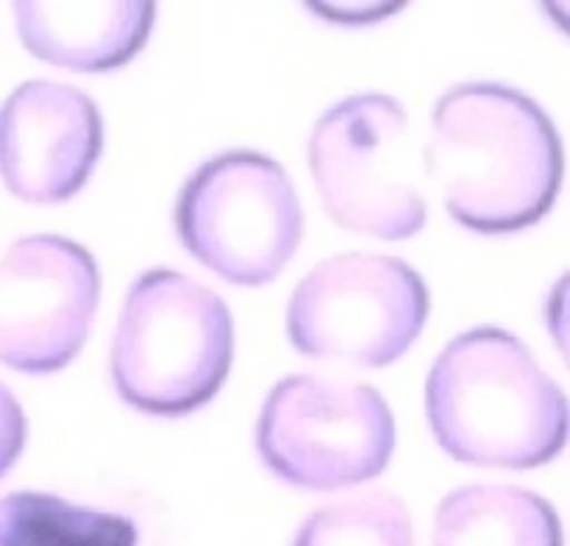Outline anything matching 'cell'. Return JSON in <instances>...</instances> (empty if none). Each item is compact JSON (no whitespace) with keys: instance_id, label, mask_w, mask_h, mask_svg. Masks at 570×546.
<instances>
[{"instance_id":"277c9868","label":"cell","mask_w":570,"mask_h":546,"mask_svg":"<svg viewBox=\"0 0 570 546\" xmlns=\"http://www.w3.org/2000/svg\"><path fill=\"white\" fill-rule=\"evenodd\" d=\"M176 232L184 248L243 287L273 282L304 237V212L287 170L256 150L206 159L181 187Z\"/></svg>"},{"instance_id":"3957f363","label":"cell","mask_w":570,"mask_h":546,"mask_svg":"<svg viewBox=\"0 0 570 546\" xmlns=\"http://www.w3.org/2000/svg\"><path fill=\"white\" fill-rule=\"evenodd\" d=\"M234 360V318L215 290L156 267L128 290L111 340V379L126 404L187 416L209 404Z\"/></svg>"},{"instance_id":"6da1fadb","label":"cell","mask_w":570,"mask_h":546,"mask_svg":"<svg viewBox=\"0 0 570 546\" xmlns=\"http://www.w3.org/2000/svg\"><path fill=\"white\" fill-rule=\"evenodd\" d=\"M423 165L460 226L512 234L549 215L566 156L538 100L499 81H468L434 104Z\"/></svg>"},{"instance_id":"52a82bcc","label":"cell","mask_w":570,"mask_h":546,"mask_svg":"<svg viewBox=\"0 0 570 546\" xmlns=\"http://www.w3.org/2000/svg\"><path fill=\"white\" fill-rule=\"evenodd\" d=\"M426 318L429 287L415 267L354 251L317 262L301 279L287 306V334L312 360L384 368L410 351Z\"/></svg>"},{"instance_id":"4fadbf2b","label":"cell","mask_w":570,"mask_h":546,"mask_svg":"<svg viewBox=\"0 0 570 546\" xmlns=\"http://www.w3.org/2000/svg\"><path fill=\"white\" fill-rule=\"evenodd\" d=\"M293 546H415L412 518L390 490L317 507L301 524Z\"/></svg>"},{"instance_id":"9c48e42d","label":"cell","mask_w":570,"mask_h":546,"mask_svg":"<svg viewBox=\"0 0 570 546\" xmlns=\"http://www.w3.org/2000/svg\"><path fill=\"white\" fill-rule=\"evenodd\" d=\"M104 150V120L70 84L26 81L0 106V176L28 204L72 198Z\"/></svg>"},{"instance_id":"7a4b0ae2","label":"cell","mask_w":570,"mask_h":546,"mask_svg":"<svg viewBox=\"0 0 570 546\" xmlns=\"http://www.w3.org/2000/svg\"><path fill=\"white\" fill-rule=\"evenodd\" d=\"M426 418L445 455L468 466L523 471L554 460L568 438L562 388L499 326L445 345L426 379Z\"/></svg>"},{"instance_id":"ba28073f","label":"cell","mask_w":570,"mask_h":546,"mask_svg":"<svg viewBox=\"0 0 570 546\" xmlns=\"http://www.w3.org/2000/svg\"><path fill=\"white\" fill-rule=\"evenodd\" d=\"M100 299L98 262L59 234H31L0 256V362L56 373L87 343Z\"/></svg>"},{"instance_id":"30bf717a","label":"cell","mask_w":570,"mask_h":546,"mask_svg":"<svg viewBox=\"0 0 570 546\" xmlns=\"http://www.w3.org/2000/svg\"><path fill=\"white\" fill-rule=\"evenodd\" d=\"M11 11L37 59L76 72L128 65L156 20V3L148 0H17Z\"/></svg>"},{"instance_id":"7c38bea8","label":"cell","mask_w":570,"mask_h":546,"mask_svg":"<svg viewBox=\"0 0 570 546\" xmlns=\"http://www.w3.org/2000/svg\"><path fill=\"white\" fill-rule=\"evenodd\" d=\"M0 546H137V527L128 516L14 490L0 499Z\"/></svg>"},{"instance_id":"8992f818","label":"cell","mask_w":570,"mask_h":546,"mask_svg":"<svg viewBox=\"0 0 570 546\" xmlns=\"http://www.w3.org/2000/svg\"><path fill=\"white\" fill-rule=\"evenodd\" d=\"M410 117L395 98L362 92L317 117L309 170L337 226L376 240H410L426 226V198L410 173Z\"/></svg>"},{"instance_id":"5bb4252c","label":"cell","mask_w":570,"mask_h":546,"mask_svg":"<svg viewBox=\"0 0 570 546\" xmlns=\"http://www.w3.org/2000/svg\"><path fill=\"white\" fill-rule=\"evenodd\" d=\"M26 446V412L9 388L0 382V479L11 471Z\"/></svg>"},{"instance_id":"8fae6325","label":"cell","mask_w":570,"mask_h":546,"mask_svg":"<svg viewBox=\"0 0 570 546\" xmlns=\"http://www.w3.org/2000/svg\"><path fill=\"white\" fill-rule=\"evenodd\" d=\"M434 546H562L560 516L518 485H465L440 501Z\"/></svg>"},{"instance_id":"5b68a950","label":"cell","mask_w":570,"mask_h":546,"mask_svg":"<svg viewBox=\"0 0 570 546\" xmlns=\"http://www.w3.org/2000/svg\"><path fill=\"white\" fill-rule=\"evenodd\" d=\"M256 449L295 488H348L387 468L395 418L373 384L293 373L262 404Z\"/></svg>"}]
</instances>
